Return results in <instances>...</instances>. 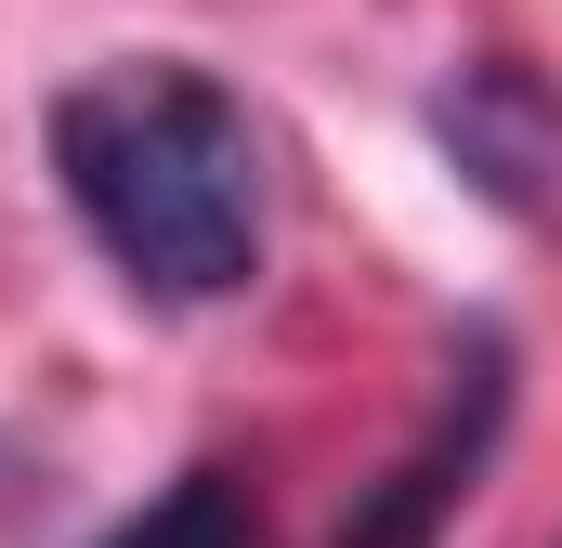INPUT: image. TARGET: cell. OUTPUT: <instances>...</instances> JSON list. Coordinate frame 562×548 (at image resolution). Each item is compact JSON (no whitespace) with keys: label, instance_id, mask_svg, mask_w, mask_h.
I'll list each match as a JSON object with an SVG mask.
<instances>
[{"label":"cell","instance_id":"3957f363","mask_svg":"<svg viewBox=\"0 0 562 548\" xmlns=\"http://www.w3.org/2000/svg\"><path fill=\"white\" fill-rule=\"evenodd\" d=\"M497 418H510V340H497V327H471V340H458V366H445V406H431V431L393 457V483H380V496L340 523V548H431L458 510H471Z\"/></svg>","mask_w":562,"mask_h":548},{"label":"cell","instance_id":"7a4b0ae2","mask_svg":"<svg viewBox=\"0 0 562 548\" xmlns=\"http://www.w3.org/2000/svg\"><path fill=\"white\" fill-rule=\"evenodd\" d=\"M431 144H445V170H458L484 209H510L524 236H562V92L524 66V53H471V66H445Z\"/></svg>","mask_w":562,"mask_h":548},{"label":"cell","instance_id":"6da1fadb","mask_svg":"<svg viewBox=\"0 0 562 548\" xmlns=\"http://www.w3.org/2000/svg\"><path fill=\"white\" fill-rule=\"evenodd\" d=\"M53 170L92 222V249L144 300H236L262 274V118L183 66V53H119L53 92Z\"/></svg>","mask_w":562,"mask_h":548},{"label":"cell","instance_id":"277c9868","mask_svg":"<svg viewBox=\"0 0 562 548\" xmlns=\"http://www.w3.org/2000/svg\"><path fill=\"white\" fill-rule=\"evenodd\" d=\"M105 548H262V510H249V483L236 470H183L144 523H119Z\"/></svg>","mask_w":562,"mask_h":548}]
</instances>
